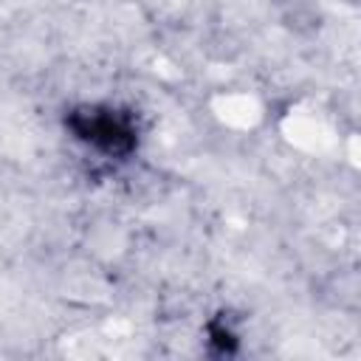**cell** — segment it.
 Returning a JSON list of instances; mask_svg holds the SVG:
<instances>
[{
    "instance_id": "6da1fadb",
    "label": "cell",
    "mask_w": 361,
    "mask_h": 361,
    "mask_svg": "<svg viewBox=\"0 0 361 361\" xmlns=\"http://www.w3.org/2000/svg\"><path fill=\"white\" fill-rule=\"evenodd\" d=\"M73 124H76V130H79L85 138L96 141V144L104 147V149H127V147L133 144V133H130V127H127L124 121L113 118V116L85 113V116L76 118Z\"/></svg>"
}]
</instances>
